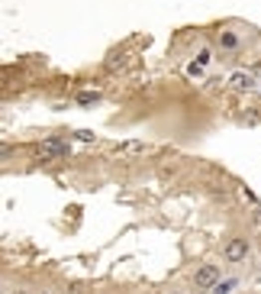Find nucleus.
Masks as SVG:
<instances>
[{"label": "nucleus", "mask_w": 261, "mask_h": 294, "mask_svg": "<svg viewBox=\"0 0 261 294\" xmlns=\"http://www.w3.org/2000/svg\"><path fill=\"white\" fill-rule=\"evenodd\" d=\"M249 256H252L249 239L232 236V239H226V243H223V259H226L229 265H242V262H249Z\"/></svg>", "instance_id": "1"}, {"label": "nucleus", "mask_w": 261, "mask_h": 294, "mask_svg": "<svg viewBox=\"0 0 261 294\" xmlns=\"http://www.w3.org/2000/svg\"><path fill=\"white\" fill-rule=\"evenodd\" d=\"M219 282H223V272H219V265H213V262H203L200 269L194 272V285L200 291H213Z\"/></svg>", "instance_id": "2"}, {"label": "nucleus", "mask_w": 261, "mask_h": 294, "mask_svg": "<svg viewBox=\"0 0 261 294\" xmlns=\"http://www.w3.org/2000/svg\"><path fill=\"white\" fill-rule=\"evenodd\" d=\"M39 155L42 159H65V155H71V146L65 139H58V136H45L39 142Z\"/></svg>", "instance_id": "3"}, {"label": "nucleus", "mask_w": 261, "mask_h": 294, "mask_svg": "<svg viewBox=\"0 0 261 294\" xmlns=\"http://www.w3.org/2000/svg\"><path fill=\"white\" fill-rule=\"evenodd\" d=\"M255 74L252 71H232V78H229V87L232 91H239V94H249V91H255Z\"/></svg>", "instance_id": "4"}, {"label": "nucleus", "mask_w": 261, "mask_h": 294, "mask_svg": "<svg viewBox=\"0 0 261 294\" xmlns=\"http://www.w3.org/2000/svg\"><path fill=\"white\" fill-rule=\"evenodd\" d=\"M145 152V142L142 139H126V142H116V155L120 159H132V155Z\"/></svg>", "instance_id": "5"}, {"label": "nucleus", "mask_w": 261, "mask_h": 294, "mask_svg": "<svg viewBox=\"0 0 261 294\" xmlns=\"http://www.w3.org/2000/svg\"><path fill=\"white\" fill-rule=\"evenodd\" d=\"M239 45H242V39H239L232 29H223V32H219V49H223V52L236 55V52H239Z\"/></svg>", "instance_id": "6"}, {"label": "nucleus", "mask_w": 261, "mask_h": 294, "mask_svg": "<svg viewBox=\"0 0 261 294\" xmlns=\"http://www.w3.org/2000/svg\"><path fill=\"white\" fill-rule=\"evenodd\" d=\"M74 100H78L81 107H94V104H97V100H100V91H81V94H78V97H74Z\"/></svg>", "instance_id": "7"}, {"label": "nucleus", "mask_w": 261, "mask_h": 294, "mask_svg": "<svg viewBox=\"0 0 261 294\" xmlns=\"http://www.w3.org/2000/svg\"><path fill=\"white\" fill-rule=\"evenodd\" d=\"M236 285H239L236 278H223V282H219V285H216V288H213L210 294H232V291H236Z\"/></svg>", "instance_id": "8"}, {"label": "nucleus", "mask_w": 261, "mask_h": 294, "mask_svg": "<svg viewBox=\"0 0 261 294\" xmlns=\"http://www.w3.org/2000/svg\"><path fill=\"white\" fill-rule=\"evenodd\" d=\"M187 74H194V78H203V65H200V61H197V65H190Z\"/></svg>", "instance_id": "9"}, {"label": "nucleus", "mask_w": 261, "mask_h": 294, "mask_svg": "<svg viewBox=\"0 0 261 294\" xmlns=\"http://www.w3.org/2000/svg\"><path fill=\"white\" fill-rule=\"evenodd\" d=\"M74 136H78L81 142H94V133H87V129H78V133H74Z\"/></svg>", "instance_id": "10"}, {"label": "nucleus", "mask_w": 261, "mask_h": 294, "mask_svg": "<svg viewBox=\"0 0 261 294\" xmlns=\"http://www.w3.org/2000/svg\"><path fill=\"white\" fill-rule=\"evenodd\" d=\"M197 58H200V65H207V61H210V49H200V55H197Z\"/></svg>", "instance_id": "11"}, {"label": "nucleus", "mask_w": 261, "mask_h": 294, "mask_svg": "<svg viewBox=\"0 0 261 294\" xmlns=\"http://www.w3.org/2000/svg\"><path fill=\"white\" fill-rule=\"evenodd\" d=\"M164 294H184V291H164Z\"/></svg>", "instance_id": "12"}, {"label": "nucleus", "mask_w": 261, "mask_h": 294, "mask_svg": "<svg viewBox=\"0 0 261 294\" xmlns=\"http://www.w3.org/2000/svg\"><path fill=\"white\" fill-rule=\"evenodd\" d=\"M10 294H26V291H10Z\"/></svg>", "instance_id": "13"}]
</instances>
